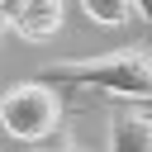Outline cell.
Listing matches in <instances>:
<instances>
[{"label":"cell","instance_id":"obj_1","mask_svg":"<svg viewBox=\"0 0 152 152\" xmlns=\"http://www.w3.org/2000/svg\"><path fill=\"white\" fill-rule=\"evenodd\" d=\"M48 86H76V90H104L124 100H152V48H119L81 62H52L38 71Z\"/></svg>","mask_w":152,"mask_h":152},{"label":"cell","instance_id":"obj_2","mask_svg":"<svg viewBox=\"0 0 152 152\" xmlns=\"http://www.w3.org/2000/svg\"><path fill=\"white\" fill-rule=\"evenodd\" d=\"M0 128L24 142V147H38L48 142L57 128H62V100H57V86L48 81H24V86H10L0 95Z\"/></svg>","mask_w":152,"mask_h":152},{"label":"cell","instance_id":"obj_3","mask_svg":"<svg viewBox=\"0 0 152 152\" xmlns=\"http://www.w3.org/2000/svg\"><path fill=\"white\" fill-rule=\"evenodd\" d=\"M66 19V0H5V28L24 43H48Z\"/></svg>","mask_w":152,"mask_h":152},{"label":"cell","instance_id":"obj_4","mask_svg":"<svg viewBox=\"0 0 152 152\" xmlns=\"http://www.w3.org/2000/svg\"><path fill=\"white\" fill-rule=\"evenodd\" d=\"M109 152H152V114L138 104L114 109L109 119Z\"/></svg>","mask_w":152,"mask_h":152},{"label":"cell","instance_id":"obj_5","mask_svg":"<svg viewBox=\"0 0 152 152\" xmlns=\"http://www.w3.org/2000/svg\"><path fill=\"white\" fill-rule=\"evenodd\" d=\"M81 10H86V19H95L104 28H119L133 19V0H81Z\"/></svg>","mask_w":152,"mask_h":152},{"label":"cell","instance_id":"obj_6","mask_svg":"<svg viewBox=\"0 0 152 152\" xmlns=\"http://www.w3.org/2000/svg\"><path fill=\"white\" fill-rule=\"evenodd\" d=\"M133 14L147 24V33H152V0H133Z\"/></svg>","mask_w":152,"mask_h":152},{"label":"cell","instance_id":"obj_7","mask_svg":"<svg viewBox=\"0 0 152 152\" xmlns=\"http://www.w3.org/2000/svg\"><path fill=\"white\" fill-rule=\"evenodd\" d=\"M0 38H5V0H0Z\"/></svg>","mask_w":152,"mask_h":152},{"label":"cell","instance_id":"obj_8","mask_svg":"<svg viewBox=\"0 0 152 152\" xmlns=\"http://www.w3.org/2000/svg\"><path fill=\"white\" fill-rule=\"evenodd\" d=\"M57 152H76V142H62V147H57Z\"/></svg>","mask_w":152,"mask_h":152},{"label":"cell","instance_id":"obj_9","mask_svg":"<svg viewBox=\"0 0 152 152\" xmlns=\"http://www.w3.org/2000/svg\"><path fill=\"white\" fill-rule=\"evenodd\" d=\"M142 109H147V114H152V100H142Z\"/></svg>","mask_w":152,"mask_h":152}]
</instances>
